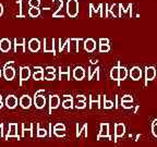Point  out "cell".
I'll return each mask as SVG.
<instances>
[{"label":"cell","instance_id":"obj_35","mask_svg":"<svg viewBox=\"0 0 157 147\" xmlns=\"http://www.w3.org/2000/svg\"><path fill=\"white\" fill-rule=\"evenodd\" d=\"M122 106L124 108H132L133 106H132V101H122Z\"/></svg>","mask_w":157,"mask_h":147},{"label":"cell","instance_id":"obj_3","mask_svg":"<svg viewBox=\"0 0 157 147\" xmlns=\"http://www.w3.org/2000/svg\"><path fill=\"white\" fill-rule=\"evenodd\" d=\"M31 76V70L29 66H22L20 70V86H22L23 82L29 80Z\"/></svg>","mask_w":157,"mask_h":147},{"label":"cell","instance_id":"obj_5","mask_svg":"<svg viewBox=\"0 0 157 147\" xmlns=\"http://www.w3.org/2000/svg\"><path fill=\"white\" fill-rule=\"evenodd\" d=\"M5 105L7 106V108L9 109H14L17 106V98L14 95H9L6 98V103Z\"/></svg>","mask_w":157,"mask_h":147},{"label":"cell","instance_id":"obj_25","mask_svg":"<svg viewBox=\"0 0 157 147\" xmlns=\"http://www.w3.org/2000/svg\"><path fill=\"white\" fill-rule=\"evenodd\" d=\"M127 76V69L120 68L119 69V80H124Z\"/></svg>","mask_w":157,"mask_h":147},{"label":"cell","instance_id":"obj_27","mask_svg":"<svg viewBox=\"0 0 157 147\" xmlns=\"http://www.w3.org/2000/svg\"><path fill=\"white\" fill-rule=\"evenodd\" d=\"M29 5L31 8H38L40 5V0H29Z\"/></svg>","mask_w":157,"mask_h":147},{"label":"cell","instance_id":"obj_19","mask_svg":"<svg viewBox=\"0 0 157 147\" xmlns=\"http://www.w3.org/2000/svg\"><path fill=\"white\" fill-rule=\"evenodd\" d=\"M124 134V125L119 123V124H116V137L122 136Z\"/></svg>","mask_w":157,"mask_h":147},{"label":"cell","instance_id":"obj_16","mask_svg":"<svg viewBox=\"0 0 157 147\" xmlns=\"http://www.w3.org/2000/svg\"><path fill=\"white\" fill-rule=\"evenodd\" d=\"M130 76L134 80V81H137V80H140L141 76H142V71H141L140 68H137V66H134V68L131 70L130 72Z\"/></svg>","mask_w":157,"mask_h":147},{"label":"cell","instance_id":"obj_26","mask_svg":"<svg viewBox=\"0 0 157 147\" xmlns=\"http://www.w3.org/2000/svg\"><path fill=\"white\" fill-rule=\"evenodd\" d=\"M17 46H25L24 38H14V47Z\"/></svg>","mask_w":157,"mask_h":147},{"label":"cell","instance_id":"obj_23","mask_svg":"<svg viewBox=\"0 0 157 147\" xmlns=\"http://www.w3.org/2000/svg\"><path fill=\"white\" fill-rule=\"evenodd\" d=\"M110 76H111V78L113 80H119V69L118 68H113V70H111V72H110Z\"/></svg>","mask_w":157,"mask_h":147},{"label":"cell","instance_id":"obj_13","mask_svg":"<svg viewBox=\"0 0 157 147\" xmlns=\"http://www.w3.org/2000/svg\"><path fill=\"white\" fill-rule=\"evenodd\" d=\"M84 75H85V71H84V69L82 68V66H78V68L74 69L73 71V76L75 80H78V81H81V80H83Z\"/></svg>","mask_w":157,"mask_h":147},{"label":"cell","instance_id":"obj_22","mask_svg":"<svg viewBox=\"0 0 157 147\" xmlns=\"http://www.w3.org/2000/svg\"><path fill=\"white\" fill-rule=\"evenodd\" d=\"M73 99H72V97L70 98H67L66 100L62 103V107L64 108V109H71L72 107H73Z\"/></svg>","mask_w":157,"mask_h":147},{"label":"cell","instance_id":"obj_48","mask_svg":"<svg viewBox=\"0 0 157 147\" xmlns=\"http://www.w3.org/2000/svg\"><path fill=\"white\" fill-rule=\"evenodd\" d=\"M1 75H2V72H1V70H0V77H1Z\"/></svg>","mask_w":157,"mask_h":147},{"label":"cell","instance_id":"obj_18","mask_svg":"<svg viewBox=\"0 0 157 147\" xmlns=\"http://www.w3.org/2000/svg\"><path fill=\"white\" fill-rule=\"evenodd\" d=\"M35 70H36V71L33 74V78H34L35 81H40V80H43V77H44L43 69L40 68V66H37V68H35Z\"/></svg>","mask_w":157,"mask_h":147},{"label":"cell","instance_id":"obj_45","mask_svg":"<svg viewBox=\"0 0 157 147\" xmlns=\"http://www.w3.org/2000/svg\"><path fill=\"white\" fill-rule=\"evenodd\" d=\"M12 63H13V61H10V62H8V63H6L5 66H3V69H6V68H8V66H10Z\"/></svg>","mask_w":157,"mask_h":147},{"label":"cell","instance_id":"obj_40","mask_svg":"<svg viewBox=\"0 0 157 147\" xmlns=\"http://www.w3.org/2000/svg\"><path fill=\"white\" fill-rule=\"evenodd\" d=\"M108 43H109L108 39H104V38L99 39V45H108Z\"/></svg>","mask_w":157,"mask_h":147},{"label":"cell","instance_id":"obj_47","mask_svg":"<svg viewBox=\"0 0 157 147\" xmlns=\"http://www.w3.org/2000/svg\"><path fill=\"white\" fill-rule=\"evenodd\" d=\"M0 101H2V96L0 95Z\"/></svg>","mask_w":157,"mask_h":147},{"label":"cell","instance_id":"obj_37","mask_svg":"<svg viewBox=\"0 0 157 147\" xmlns=\"http://www.w3.org/2000/svg\"><path fill=\"white\" fill-rule=\"evenodd\" d=\"M91 103H99V96H91Z\"/></svg>","mask_w":157,"mask_h":147},{"label":"cell","instance_id":"obj_15","mask_svg":"<svg viewBox=\"0 0 157 147\" xmlns=\"http://www.w3.org/2000/svg\"><path fill=\"white\" fill-rule=\"evenodd\" d=\"M52 6L55 7V13L52 14V17H58V12L61 10L63 2L62 0H52Z\"/></svg>","mask_w":157,"mask_h":147},{"label":"cell","instance_id":"obj_2","mask_svg":"<svg viewBox=\"0 0 157 147\" xmlns=\"http://www.w3.org/2000/svg\"><path fill=\"white\" fill-rule=\"evenodd\" d=\"M55 40L54 38H45L44 39V51L45 52H52L54 55H56L55 52Z\"/></svg>","mask_w":157,"mask_h":147},{"label":"cell","instance_id":"obj_33","mask_svg":"<svg viewBox=\"0 0 157 147\" xmlns=\"http://www.w3.org/2000/svg\"><path fill=\"white\" fill-rule=\"evenodd\" d=\"M45 77H46L47 81H54L55 78H56V76H55V73H48Z\"/></svg>","mask_w":157,"mask_h":147},{"label":"cell","instance_id":"obj_9","mask_svg":"<svg viewBox=\"0 0 157 147\" xmlns=\"http://www.w3.org/2000/svg\"><path fill=\"white\" fill-rule=\"evenodd\" d=\"M11 49V42L8 38H2L0 40V51L8 52Z\"/></svg>","mask_w":157,"mask_h":147},{"label":"cell","instance_id":"obj_7","mask_svg":"<svg viewBox=\"0 0 157 147\" xmlns=\"http://www.w3.org/2000/svg\"><path fill=\"white\" fill-rule=\"evenodd\" d=\"M60 99L57 95H52L49 97V112H52V109H56L59 107Z\"/></svg>","mask_w":157,"mask_h":147},{"label":"cell","instance_id":"obj_11","mask_svg":"<svg viewBox=\"0 0 157 147\" xmlns=\"http://www.w3.org/2000/svg\"><path fill=\"white\" fill-rule=\"evenodd\" d=\"M29 49L33 52L38 51L39 49H40V43H39L38 39H36V38L31 39L29 43Z\"/></svg>","mask_w":157,"mask_h":147},{"label":"cell","instance_id":"obj_12","mask_svg":"<svg viewBox=\"0 0 157 147\" xmlns=\"http://www.w3.org/2000/svg\"><path fill=\"white\" fill-rule=\"evenodd\" d=\"M81 39H76V38H72L70 39V43L68 44V51H73V52H78V44Z\"/></svg>","mask_w":157,"mask_h":147},{"label":"cell","instance_id":"obj_44","mask_svg":"<svg viewBox=\"0 0 157 147\" xmlns=\"http://www.w3.org/2000/svg\"><path fill=\"white\" fill-rule=\"evenodd\" d=\"M3 14V6L0 3V17Z\"/></svg>","mask_w":157,"mask_h":147},{"label":"cell","instance_id":"obj_28","mask_svg":"<svg viewBox=\"0 0 157 147\" xmlns=\"http://www.w3.org/2000/svg\"><path fill=\"white\" fill-rule=\"evenodd\" d=\"M59 70H60V75L61 74H67V75H70V68L69 66H60L59 68Z\"/></svg>","mask_w":157,"mask_h":147},{"label":"cell","instance_id":"obj_38","mask_svg":"<svg viewBox=\"0 0 157 147\" xmlns=\"http://www.w3.org/2000/svg\"><path fill=\"white\" fill-rule=\"evenodd\" d=\"M46 71L48 72V73H55V71H56V70H55L54 66H47Z\"/></svg>","mask_w":157,"mask_h":147},{"label":"cell","instance_id":"obj_1","mask_svg":"<svg viewBox=\"0 0 157 147\" xmlns=\"http://www.w3.org/2000/svg\"><path fill=\"white\" fill-rule=\"evenodd\" d=\"M67 13L70 17H75L78 13V0H68L67 2Z\"/></svg>","mask_w":157,"mask_h":147},{"label":"cell","instance_id":"obj_34","mask_svg":"<svg viewBox=\"0 0 157 147\" xmlns=\"http://www.w3.org/2000/svg\"><path fill=\"white\" fill-rule=\"evenodd\" d=\"M104 107H105L106 109H110V108L113 107V101L105 100V105H104Z\"/></svg>","mask_w":157,"mask_h":147},{"label":"cell","instance_id":"obj_36","mask_svg":"<svg viewBox=\"0 0 157 147\" xmlns=\"http://www.w3.org/2000/svg\"><path fill=\"white\" fill-rule=\"evenodd\" d=\"M76 108H78V109H83V108H85V101H78Z\"/></svg>","mask_w":157,"mask_h":147},{"label":"cell","instance_id":"obj_41","mask_svg":"<svg viewBox=\"0 0 157 147\" xmlns=\"http://www.w3.org/2000/svg\"><path fill=\"white\" fill-rule=\"evenodd\" d=\"M3 126H5L3 123H1V124H0V136L1 137H5L3 136Z\"/></svg>","mask_w":157,"mask_h":147},{"label":"cell","instance_id":"obj_4","mask_svg":"<svg viewBox=\"0 0 157 147\" xmlns=\"http://www.w3.org/2000/svg\"><path fill=\"white\" fill-rule=\"evenodd\" d=\"M10 137H17V140H20V135L17 134V123H10L9 124V132H8L6 140H9Z\"/></svg>","mask_w":157,"mask_h":147},{"label":"cell","instance_id":"obj_39","mask_svg":"<svg viewBox=\"0 0 157 147\" xmlns=\"http://www.w3.org/2000/svg\"><path fill=\"white\" fill-rule=\"evenodd\" d=\"M122 101H133V98L131 97V96H124V97L122 98Z\"/></svg>","mask_w":157,"mask_h":147},{"label":"cell","instance_id":"obj_14","mask_svg":"<svg viewBox=\"0 0 157 147\" xmlns=\"http://www.w3.org/2000/svg\"><path fill=\"white\" fill-rule=\"evenodd\" d=\"M95 47H96V44L92 38H88L86 40H84V48H85L86 51L88 52H92L95 50Z\"/></svg>","mask_w":157,"mask_h":147},{"label":"cell","instance_id":"obj_30","mask_svg":"<svg viewBox=\"0 0 157 147\" xmlns=\"http://www.w3.org/2000/svg\"><path fill=\"white\" fill-rule=\"evenodd\" d=\"M54 133L56 136L58 137H62L66 135V132H64V130H54Z\"/></svg>","mask_w":157,"mask_h":147},{"label":"cell","instance_id":"obj_17","mask_svg":"<svg viewBox=\"0 0 157 147\" xmlns=\"http://www.w3.org/2000/svg\"><path fill=\"white\" fill-rule=\"evenodd\" d=\"M108 126H109V125H108L107 123H103V124L101 125V133H99V135L97 136V140H99L101 136H106V137H108V138H110Z\"/></svg>","mask_w":157,"mask_h":147},{"label":"cell","instance_id":"obj_24","mask_svg":"<svg viewBox=\"0 0 157 147\" xmlns=\"http://www.w3.org/2000/svg\"><path fill=\"white\" fill-rule=\"evenodd\" d=\"M47 135V132L45 129H40L39 124H37V136L38 137H45Z\"/></svg>","mask_w":157,"mask_h":147},{"label":"cell","instance_id":"obj_29","mask_svg":"<svg viewBox=\"0 0 157 147\" xmlns=\"http://www.w3.org/2000/svg\"><path fill=\"white\" fill-rule=\"evenodd\" d=\"M109 49H110L109 45H99V51L101 52H107L109 51Z\"/></svg>","mask_w":157,"mask_h":147},{"label":"cell","instance_id":"obj_10","mask_svg":"<svg viewBox=\"0 0 157 147\" xmlns=\"http://www.w3.org/2000/svg\"><path fill=\"white\" fill-rule=\"evenodd\" d=\"M15 75V71L12 66H8V68L3 69V76L7 81H12L13 77Z\"/></svg>","mask_w":157,"mask_h":147},{"label":"cell","instance_id":"obj_42","mask_svg":"<svg viewBox=\"0 0 157 147\" xmlns=\"http://www.w3.org/2000/svg\"><path fill=\"white\" fill-rule=\"evenodd\" d=\"M153 134L157 137V124H154L153 125Z\"/></svg>","mask_w":157,"mask_h":147},{"label":"cell","instance_id":"obj_21","mask_svg":"<svg viewBox=\"0 0 157 147\" xmlns=\"http://www.w3.org/2000/svg\"><path fill=\"white\" fill-rule=\"evenodd\" d=\"M29 17H37L40 15V10H39L38 8H29Z\"/></svg>","mask_w":157,"mask_h":147},{"label":"cell","instance_id":"obj_31","mask_svg":"<svg viewBox=\"0 0 157 147\" xmlns=\"http://www.w3.org/2000/svg\"><path fill=\"white\" fill-rule=\"evenodd\" d=\"M17 3H19V6H20V13L17 15V17H23L22 15V0H17Z\"/></svg>","mask_w":157,"mask_h":147},{"label":"cell","instance_id":"obj_20","mask_svg":"<svg viewBox=\"0 0 157 147\" xmlns=\"http://www.w3.org/2000/svg\"><path fill=\"white\" fill-rule=\"evenodd\" d=\"M155 73H156V72H155V69L153 68V66L146 68V80L147 81H152L155 76Z\"/></svg>","mask_w":157,"mask_h":147},{"label":"cell","instance_id":"obj_43","mask_svg":"<svg viewBox=\"0 0 157 147\" xmlns=\"http://www.w3.org/2000/svg\"><path fill=\"white\" fill-rule=\"evenodd\" d=\"M85 99H86V98L84 97L83 95H78V101H85Z\"/></svg>","mask_w":157,"mask_h":147},{"label":"cell","instance_id":"obj_46","mask_svg":"<svg viewBox=\"0 0 157 147\" xmlns=\"http://www.w3.org/2000/svg\"><path fill=\"white\" fill-rule=\"evenodd\" d=\"M2 107H3V103H2V101H0V109H1Z\"/></svg>","mask_w":157,"mask_h":147},{"label":"cell","instance_id":"obj_32","mask_svg":"<svg viewBox=\"0 0 157 147\" xmlns=\"http://www.w3.org/2000/svg\"><path fill=\"white\" fill-rule=\"evenodd\" d=\"M54 130H66V126L62 123H58L54 126Z\"/></svg>","mask_w":157,"mask_h":147},{"label":"cell","instance_id":"obj_6","mask_svg":"<svg viewBox=\"0 0 157 147\" xmlns=\"http://www.w3.org/2000/svg\"><path fill=\"white\" fill-rule=\"evenodd\" d=\"M34 104H35V107L37 108V109H42V108L45 107V105H46V98H45V96L43 95H36L34 98Z\"/></svg>","mask_w":157,"mask_h":147},{"label":"cell","instance_id":"obj_8","mask_svg":"<svg viewBox=\"0 0 157 147\" xmlns=\"http://www.w3.org/2000/svg\"><path fill=\"white\" fill-rule=\"evenodd\" d=\"M32 105V99L31 97L27 95H23L22 97L20 98V106L23 108V109H29Z\"/></svg>","mask_w":157,"mask_h":147}]
</instances>
